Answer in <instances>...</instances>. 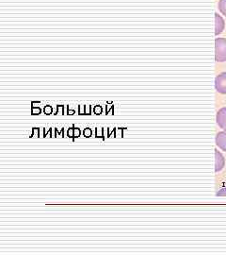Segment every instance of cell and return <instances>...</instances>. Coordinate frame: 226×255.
<instances>
[{"instance_id": "3", "label": "cell", "mask_w": 226, "mask_h": 255, "mask_svg": "<svg viewBox=\"0 0 226 255\" xmlns=\"http://www.w3.org/2000/svg\"><path fill=\"white\" fill-rule=\"evenodd\" d=\"M226 166V158L217 148L215 149V172L222 171Z\"/></svg>"}, {"instance_id": "12", "label": "cell", "mask_w": 226, "mask_h": 255, "mask_svg": "<svg viewBox=\"0 0 226 255\" xmlns=\"http://www.w3.org/2000/svg\"><path fill=\"white\" fill-rule=\"evenodd\" d=\"M80 134H81V130H80V128H75V131H74V137L77 138V137L80 136Z\"/></svg>"}, {"instance_id": "16", "label": "cell", "mask_w": 226, "mask_h": 255, "mask_svg": "<svg viewBox=\"0 0 226 255\" xmlns=\"http://www.w3.org/2000/svg\"><path fill=\"white\" fill-rule=\"evenodd\" d=\"M79 115H85V106H79Z\"/></svg>"}, {"instance_id": "17", "label": "cell", "mask_w": 226, "mask_h": 255, "mask_svg": "<svg viewBox=\"0 0 226 255\" xmlns=\"http://www.w3.org/2000/svg\"><path fill=\"white\" fill-rule=\"evenodd\" d=\"M90 106H85V115H90Z\"/></svg>"}, {"instance_id": "15", "label": "cell", "mask_w": 226, "mask_h": 255, "mask_svg": "<svg viewBox=\"0 0 226 255\" xmlns=\"http://www.w3.org/2000/svg\"><path fill=\"white\" fill-rule=\"evenodd\" d=\"M216 195H217V196H226V188L221 189V191L218 192Z\"/></svg>"}, {"instance_id": "14", "label": "cell", "mask_w": 226, "mask_h": 255, "mask_svg": "<svg viewBox=\"0 0 226 255\" xmlns=\"http://www.w3.org/2000/svg\"><path fill=\"white\" fill-rule=\"evenodd\" d=\"M104 131V129L103 128H96V137L98 138V137L103 136V134H102V132Z\"/></svg>"}, {"instance_id": "1", "label": "cell", "mask_w": 226, "mask_h": 255, "mask_svg": "<svg viewBox=\"0 0 226 255\" xmlns=\"http://www.w3.org/2000/svg\"><path fill=\"white\" fill-rule=\"evenodd\" d=\"M215 61L217 63L226 62V38L215 39Z\"/></svg>"}, {"instance_id": "2", "label": "cell", "mask_w": 226, "mask_h": 255, "mask_svg": "<svg viewBox=\"0 0 226 255\" xmlns=\"http://www.w3.org/2000/svg\"><path fill=\"white\" fill-rule=\"evenodd\" d=\"M215 89L218 93L226 95V72L219 74L215 78Z\"/></svg>"}, {"instance_id": "7", "label": "cell", "mask_w": 226, "mask_h": 255, "mask_svg": "<svg viewBox=\"0 0 226 255\" xmlns=\"http://www.w3.org/2000/svg\"><path fill=\"white\" fill-rule=\"evenodd\" d=\"M218 8L220 12L226 17V0H220L218 4Z\"/></svg>"}, {"instance_id": "8", "label": "cell", "mask_w": 226, "mask_h": 255, "mask_svg": "<svg viewBox=\"0 0 226 255\" xmlns=\"http://www.w3.org/2000/svg\"><path fill=\"white\" fill-rule=\"evenodd\" d=\"M44 113H45V115H47V116L51 115V114L53 113V108H52V106H50V105H46V106H45Z\"/></svg>"}, {"instance_id": "10", "label": "cell", "mask_w": 226, "mask_h": 255, "mask_svg": "<svg viewBox=\"0 0 226 255\" xmlns=\"http://www.w3.org/2000/svg\"><path fill=\"white\" fill-rule=\"evenodd\" d=\"M93 112H94V114H95V115L99 116V115L102 114V112H103V108H102L101 106H99V105H97V106H95V107H94Z\"/></svg>"}, {"instance_id": "11", "label": "cell", "mask_w": 226, "mask_h": 255, "mask_svg": "<svg viewBox=\"0 0 226 255\" xmlns=\"http://www.w3.org/2000/svg\"><path fill=\"white\" fill-rule=\"evenodd\" d=\"M41 112H42V111H41V109H40L39 107H34V106H33L32 109H31V113H32V115H34V116H35V115H40Z\"/></svg>"}, {"instance_id": "9", "label": "cell", "mask_w": 226, "mask_h": 255, "mask_svg": "<svg viewBox=\"0 0 226 255\" xmlns=\"http://www.w3.org/2000/svg\"><path fill=\"white\" fill-rule=\"evenodd\" d=\"M83 134H84V136L87 137V138L91 136V134H92L91 128H86L83 130Z\"/></svg>"}, {"instance_id": "13", "label": "cell", "mask_w": 226, "mask_h": 255, "mask_svg": "<svg viewBox=\"0 0 226 255\" xmlns=\"http://www.w3.org/2000/svg\"><path fill=\"white\" fill-rule=\"evenodd\" d=\"M74 131H75V128H68V131H67V136L73 138L74 137Z\"/></svg>"}, {"instance_id": "5", "label": "cell", "mask_w": 226, "mask_h": 255, "mask_svg": "<svg viewBox=\"0 0 226 255\" xmlns=\"http://www.w3.org/2000/svg\"><path fill=\"white\" fill-rule=\"evenodd\" d=\"M216 121L218 126L226 131V107L218 111Z\"/></svg>"}, {"instance_id": "6", "label": "cell", "mask_w": 226, "mask_h": 255, "mask_svg": "<svg viewBox=\"0 0 226 255\" xmlns=\"http://www.w3.org/2000/svg\"><path fill=\"white\" fill-rule=\"evenodd\" d=\"M215 142H216V146L222 149L223 151L226 152V131H220L218 132L216 138H215Z\"/></svg>"}, {"instance_id": "18", "label": "cell", "mask_w": 226, "mask_h": 255, "mask_svg": "<svg viewBox=\"0 0 226 255\" xmlns=\"http://www.w3.org/2000/svg\"><path fill=\"white\" fill-rule=\"evenodd\" d=\"M34 134L39 135V128H33V134H32V135H34Z\"/></svg>"}, {"instance_id": "19", "label": "cell", "mask_w": 226, "mask_h": 255, "mask_svg": "<svg viewBox=\"0 0 226 255\" xmlns=\"http://www.w3.org/2000/svg\"><path fill=\"white\" fill-rule=\"evenodd\" d=\"M75 111H68V115H74Z\"/></svg>"}, {"instance_id": "4", "label": "cell", "mask_w": 226, "mask_h": 255, "mask_svg": "<svg viewBox=\"0 0 226 255\" xmlns=\"http://www.w3.org/2000/svg\"><path fill=\"white\" fill-rule=\"evenodd\" d=\"M226 28V21L218 12H215V35H220Z\"/></svg>"}]
</instances>
